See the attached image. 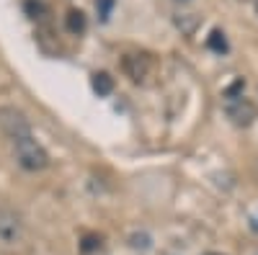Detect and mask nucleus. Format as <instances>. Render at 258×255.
<instances>
[{"label":"nucleus","mask_w":258,"mask_h":255,"mask_svg":"<svg viewBox=\"0 0 258 255\" xmlns=\"http://www.w3.org/2000/svg\"><path fill=\"white\" fill-rule=\"evenodd\" d=\"M253 6H255V16H258V0H255V3H253Z\"/></svg>","instance_id":"f8f14e48"},{"label":"nucleus","mask_w":258,"mask_h":255,"mask_svg":"<svg viewBox=\"0 0 258 255\" xmlns=\"http://www.w3.org/2000/svg\"><path fill=\"white\" fill-rule=\"evenodd\" d=\"M238 3H255V0H238Z\"/></svg>","instance_id":"9b49d317"},{"label":"nucleus","mask_w":258,"mask_h":255,"mask_svg":"<svg viewBox=\"0 0 258 255\" xmlns=\"http://www.w3.org/2000/svg\"><path fill=\"white\" fill-rule=\"evenodd\" d=\"M116 6V0H96V11H98V18L101 21H109L111 11Z\"/></svg>","instance_id":"1a4fd4ad"},{"label":"nucleus","mask_w":258,"mask_h":255,"mask_svg":"<svg viewBox=\"0 0 258 255\" xmlns=\"http://www.w3.org/2000/svg\"><path fill=\"white\" fill-rule=\"evenodd\" d=\"M91 85H93V91H96L101 98H106V96L114 93V77H111L109 72H96L93 80H91Z\"/></svg>","instance_id":"39448f33"},{"label":"nucleus","mask_w":258,"mask_h":255,"mask_svg":"<svg viewBox=\"0 0 258 255\" xmlns=\"http://www.w3.org/2000/svg\"><path fill=\"white\" fill-rule=\"evenodd\" d=\"M64 24H68L70 34H83L85 31V13L83 11H70L68 18H64Z\"/></svg>","instance_id":"423d86ee"},{"label":"nucleus","mask_w":258,"mask_h":255,"mask_svg":"<svg viewBox=\"0 0 258 255\" xmlns=\"http://www.w3.org/2000/svg\"><path fill=\"white\" fill-rule=\"evenodd\" d=\"M207 47H209L212 52H217V54H225V52H227V39H225V34H222L220 29H214V31L209 34V39H207Z\"/></svg>","instance_id":"0eeeda50"},{"label":"nucleus","mask_w":258,"mask_h":255,"mask_svg":"<svg viewBox=\"0 0 258 255\" xmlns=\"http://www.w3.org/2000/svg\"><path fill=\"white\" fill-rule=\"evenodd\" d=\"M0 129H3L11 139H21L31 134V124L24 116V111H18L16 106H3L0 109Z\"/></svg>","instance_id":"f03ea898"},{"label":"nucleus","mask_w":258,"mask_h":255,"mask_svg":"<svg viewBox=\"0 0 258 255\" xmlns=\"http://www.w3.org/2000/svg\"><path fill=\"white\" fill-rule=\"evenodd\" d=\"M227 119L235 124V126H250L255 119H258V109L255 103L238 96V98H230L227 103Z\"/></svg>","instance_id":"7ed1b4c3"},{"label":"nucleus","mask_w":258,"mask_h":255,"mask_svg":"<svg viewBox=\"0 0 258 255\" xmlns=\"http://www.w3.org/2000/svg\"><path fill=\"white\" fill-rule=\"evenodd\" d=\"M204 255H222V252H204Z\"/></svg>","instance_id":"ddd939ff"},{"label":"nucleus","mask_w":258,"mask_h":255,"mask_svg":"<svg viewBox=\"0 0 258 255\" xmlns=\"http://www.w3.org/2000/svg\"><path fill=\"white\" fill-rule=\"evenodd\" d=\"M132 62H147V57H145V54H129V57L124 59V67H126V70H132ZM129 75H132V80L140 82L142 75H145V67H137L135 72H129Z\"/></svg>","instance_id":"6e6552de"},{"label":"nucleus","mask_w":258,"mask_h":255,"mask_svg":"<svg viewBox=\"0 0 258 255\" xmlns=\"http://www.w3.org/2000/svg\"><path fill=\"white\" fill-rule=\"evenodd\" d=\"M21 237V219L16 211L0 209V240L3 242H16Z\"/></svg>","instance_id":"20e7f679"},{"label":"nucleus","mask_w":258,"mask_h":255,"mask_svg":"<svg viewBox=\"0 0 258 255\" xmlns=\"http://www.w3.org/2000/svg\"><path fill=\"white\" fill-rule=\"evenodd\" d=\"M24 8H26V13L31 18H36V13H44V3H39V0H26Z\"/></svg>","instance_id":"9d476101"},{"label":"nucleus","mask_w":258,"mask_h":255,"mask_svg":"<svg viewBox=\"0 0 258 255\" xmlns=\"http://www.w3.org/2000/svg\"><path fill=\"white\" fill-rule=\"evenodd\" d=\"M255 173H258V170H255Z\"/></svg>","instance_id":"4468645a"},{"label":"nucleus","mask_w":258,"mask_h":255,"mask_svg":"<svg viewBox=\"0 0 258 255\" xmlns=\"http://www.w3.org/2000/svg\"><path fill=\"white\" fill-rule=\"evenodd\" d=\"M13 150H16V160L18 165L24 170H31V173H36V170H44L49 165V152L41 147L34 134H26L21 139H13Z\"/></svg>","instance_id":"f257e3e1"}]
</instances>
